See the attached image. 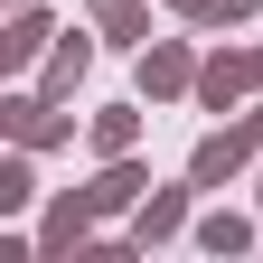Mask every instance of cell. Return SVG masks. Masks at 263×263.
Here are the masks:
<instances>
[{"instance_id":"8fae6325","label":"cell","mask_w":263,"mask_h":263,"mask_svg":"<svg viewBox=\"0 0 263 263\" xmlns=\"http://www.w3.org/2000/svg\"><path fill=\"white\" fill-rule=\"evenodd\" d=\"M57 47V19L47 10H10V28H0V66H28V57H47Z\"/></svg>"},{"instance_id":"7a4b0ae2","label":"cell","mask_w":263,"mask_h":263,"mask_svg":"<svg viewBox=\"0 0 263 263\" xmlns=\"http://www.w3.org/2000/svg\"><path fill=\"white\" fill-rule=\"evenodd\" d=\"M179 94H197V47L188 38H151L141 47V104H179Z\"/></svg>"},{"instance_id":"2e32d148","label":"cell","mask_w":263,"mask_h":263,"mask_svg":"<svg viewBox=\"0 0 263 263\" xmlns=\"http://www.w3.org/2000/svg\"><path fill=\"white\" fill-rule=\"evenodd\" d=\"M245 57H254V85H263V47H245Z\"/></svg>"},{"instance_id":"5b68a950","label":"cell","mask_w":263,"mask_h":263,"mask_svg":"<svg viewBox=\"0 0 263 263\" xmlns=\"http://www.w3.org/2000/svg\"><path fill=\"white\" fill-rule=\"evenodd\" d=\"M188 188H197V179H188ZM188 188H151L141 207H132V235H122V245H141V254H151V245H170L179 226H188Z\"/></svg>"},{"instance_id":"52a82bcc","label":"cell","mask_w":263,"mask_h":263,"mask_svg":"<svg viewBox=\"0 0 263 263\" xmlns=\"http://www.w3.org/2000/svg\"><path fill=\"white\" fill-rule=\"evenodd\" d=\"M85 76H94V38L57 28V47H47V76H38V94H57V104H66V94H76Z\"/></svg>"},{"instance_id":"9a60e30c","label":"cell","mask_w":263,"mask_h":263,"mask_svg":"<svg viewBox=\"0 0 263 263\" xmlns=\"http://www.w3.org/2000/svg\"><path fill=\"white\" fill-rule=\"evenodd\" d=\"M245 132H254V141H263V104H254V113H245Z\"/></svg>"},{"instance_id":"4fadbf2b","label":"cell","mask_w":263,"mask_h":263,"mask_svg":"<svg viewBox=\"0 0 263 263\" xmlns=\"http://www.w3.org/2000/svg\"><path fill=\"white\" fill-rule=\"evenodd\" d=\"M197 245H207V254H245V245H254V216H235V207L197 216Z\"/></svg>"},{"instance_id":"3957f363","label":"cell","mask_w":263,"mask_h":263,"mask_svg":"<svg viewBox=\"0 0 263 263\" xmlns=\"http://www.w3.org/2000/svg\"><path fill=\"white\" fill-rule=\"evenodd\" d=\"M245 94H254V57H245V47H216V57H197V104H207V113H235Z\"/></svg>"},{"instance_id":"5bb4252c","label":"cell","mask_w":263,"mask_h":263,"mask_svg":"<svg viewBox=\"0 0 263 263\" xmlns=\"http://www.w3.org/2000/svg\"><path fill=\"white\" fill-rule=\"evenodd\" d=\"M235 19H263V0H188V28H235Z\"/></svg>"},{"instance_id":"e0dca14e","label":"cell","mask_w":263,"mask_h":263,"mask_svg":"<svg viewBox=\"0 0 263 263\" xmlns=\"http://www.w3.org/2000/svg\"><path fill=\"white\" fill-rule=\"evenodd\" d=\"M179 10H188V0H179Z\"/></svg>"},{"instance_id":"30bf717a","label":"cell","mask_w":263,"mask_h":263,"mask_svg":"<svg viewBox=\"0 0 263 263\" xmlns=\"http://www.w3.org/2000/svg\"><path fill=\"white\" fill-rule=\"evenodd\" d=\"M85 141H94V160H122V151H141V104H104L85 122Z\"/></svg>"},{"instance_id":"7c38bea8","label":"cell","mask_w":263,"mask_h":263,"mask_svg":"<svg viewBox=\"0 0 263 263\" xmlns=\"http://www.w3.org/2000/svg\"><path fill=\"white\" fill-rule=\"evenodd\" d=\"M19 207H38V170H28V141L0 160V216H19Z\"/></svg>"},{"instance_id":"ac0fdd59","label":"cell","mask_w":263,"mask_h":263,"mask_svg":"<svg viewBox=\"0 0 263 263\" xmlns=\"http://www.w3.org/2000/svg\"><path fill=\"white\" fill-rule=\"evenodd\" d=\"M254 188H263V179H254Z\"/></svg>"},{"instance_id":"ba28073f","label":"cell","mask_w":263,"mask_h":263,"mask_svg":"<svg viewBox=\"0 0 263 263\" xmlns=\"http://www.w3.org/2000/svg\"><path fill=\"white\" fill-rule=\"evenodd\" d=\"M85 19L113 47H151V0H85Z\"/></svg>"},{"instance_id":"6da1fadb","label":"cell","mask_w":263,"mask_h":263,"mask_svg":"<svg viewBox=\"0 0 263 263\" xmlns=\"http://www.w3.org/2000/svg\"><path fill=\"white\" fill-rule=\"evenodd\" d=\"M0 132L28 151H57V141H76V113H57V94H0Z\"/></svg>"},{"instance_id":"9c48e42d","label":"cell","mask_w":263,"mask_h":263,"mask_svg":"<svg viewBox=\"0 0 263 263\" xmlns=\"http://www.w3.org/2000/svg\"><path fill=\"white\" fill-rule=\"evenodd\" d=\"M85 235H94V197H57L38 216V254H76Z\"/></svg>"},{"instance_id":"277c9868","label":"cell","mask_w":263,"mask_h":263,"mask_svg":"<svg viewBox=\"0 0 263 263\" xmlns=\"http://www.w3.org/2000/svg\"><path fill=\"white\" fill-rule=\"evenodd\" d=\"M254 151H263L254 132H207V141L188 151V179H197V188H226V179H245V170H254Z\"/></svg>"},{"instance_id":"8992f818","label":"cell","mask_w":263,"mask_h":263,"mask_svg":"<svg viewBox=\"0 0 263 263\" xmlns=\"http://www.w3.org/2000/svg\"><path fill=\"white\" fill-rule=\"evenodd\" d=\"M85 197H94V216H122V207H141V197H151V170L122 151V160H104V179H94Z\"/></svg>"}]
</instances>
